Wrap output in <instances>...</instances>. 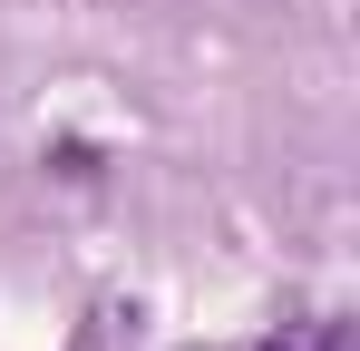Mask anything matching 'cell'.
<instances>
[{"label": "cell", "mask_w": 360, "mask_h": 351, "mask_svg": "<svg viewBox=\"0 0 360 351\" xmlns=\"http://www.w3.org/2000/svg\"><path fill=\"white\" fill-rule=\"evenodd\" d=\"M263 351H283V342H263Z\"/></svg>", "instance_id": "obj_1"}]
</instances>
